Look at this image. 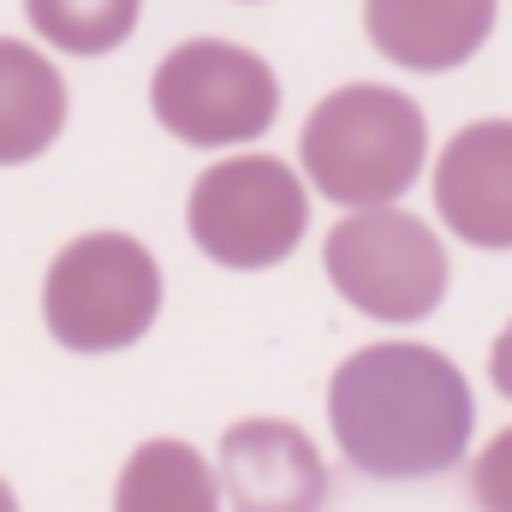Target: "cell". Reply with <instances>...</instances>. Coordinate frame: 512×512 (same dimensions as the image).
<instances>
[{
  "label": "cell",
  "instance_id": "cell-14",
  "mask_svg": "<svg viewBox=\"0 0 512 512\" xmlns=\"http://www.w3.org/2000/svg\"><path fill=\"white\" fill-rule=\"evenodd\" d=\"M489 376H495V393L512 399V322L501 328V340H495V352H489Z\"/></svg>",
  "mask_w": 512,
  "mask_h": 512
},
{
  "label": "cell",
  "instance_id": "cell-1",
  "mask_svg": "<svg viewBox=\"0 0 512 512\" xmlns=\"http://www.w3.org/2000/svg\"><path fill=\"white\" fill-rule=\"evenodd\" d=\"M328 423L352 471L382 483H417L465 459L477 399L447 352L417 340H382L334 370Z\"/></svg>",
  "mask_w": 512,
  "mask_h": 512
},
{
  "label": "cell",
  "instance_id": "cell-15",
  "mask_svg": "<svg viewBox=\"0 0 512 512\" xmlns=\"http://www.w3.org/2000/svg\"><path fill=\"white\" fill-rule=\"evenodd\" d=\"M0 507H12V489H6V483H0Z\"/></svg>",
  "mask_w": 512,
  "mask_h": 512
},
{
  "label": "cell",
  "instance_id": "cell-6",
  "mask_svg": "<svg viewBox=\"0 0 512 512\" xmlns=\"http://www.w3.org/2000/svg\"><path fill=\"white\" fill-rule=\"evenodd\" d=\"M310 227V197L298 173L274 155L215 161L191 185V239L221 268H274L298 251Z\"/></svg>",
  "mask_w": 512,
  "mask_h": 512
},
{
  "label": "cell",
  "instance_id": "cell-7",
  "mask_svg": "<svg viewBox=\"0 0 512 512\" xmlns=\"http://www.w3.org/2000/svg\"><path fill=\"white\" fill-rule=\"evenodd\" d=\"M435 209L465 245L512 251V120H477L441 149Z\"/></svg>",
  "mask_w": 512,
  "mask_h": 512
},
{
  "label": "cell",
  "instance_id": "cell-10",
  "mask_svg": "<svg viewBox=\"0 0 512 512\" xmlns=\"http://www.w3.org/2000/svg\"><path fill=\"white\" fill-rule=\"evenodd\" d=\"M66 126V84L42 48L0 36V167L36 161Z\"/></svg>",
  "mask_w": 512,
  "mask_h": 512
},
{
  "label": "cell",
  "instance_id": "cell-13",
  "mask_svg": "<svg viewBox=\"0 0 512 512\" xmlns=\"http://www.w3.org/2000/svg\"><path fill=\"white\" fill-rule=\"evenodd\" d=\"M471 495L495 512H512V429H501V435L477 453V465H471Z\"/></svg>",
  "mask_w": 512,
  "mask_h": 512
},
{
  "label": "cell",
  "instance_id": "cell-9",
  "mask_svg": "<svg viewBox=\"0 0 512 512\" xmlns=\"http://www.w3.org/2000/svg\"><path fill=\"white\" fill-rule=\"evenodd\" d=\"M495 6L501 0H364V30L405 72H453L489 42Z\"/></svg>",
  "mask_w": 512,
  "mask_h": 512
},
{
  "label": "cell",
  "instance_id": "cell-4",
  "mask_svg": "<svg viewBox=\"0 0 512 512\" xmlns=\"http://www.w3.org/2000/svg\"><path fill=\"white\" fill-rule=\"evenodd\" d=\"M149 108L155 120L191 149H227V143H251L274 126L280 114V84L268 72V60L239 48V42H179L155 78H149Z\"/></svg>",
  "mask_w": 512,
  "mask_h": 512
},
{
  "label": "cell",
  "instance_id": "cell-8",
  "mask_svg": "<svg viewBox=\"0 0 512 512\" xmlns=\"http://www.w3.org/2000/svg\"><path fill=\"white\" fill-rule=\"evenodd\" d=\"M221 495L251 512H304L328 501V465L316 441L292 423L251 417L221 441Z\"/></svg>",
  "mask_w": 512,
  "mask_h": 512
},
{
  "label": "cell",
  "instance_id": "cell-5",
  "mask_svg": "<svg viewBox=\"0 0 512 512\" xmlns=\"http://www.w3.org/2000/svg\"><path fill=\"white\" fill-rule=\"evenodd\" d=\"M328 280L334 292L376 316V322H423L441 298H447V251L441 239L405 215V209H352L334 233H328Z\"/></svg>",
  "mask_w": 512,
  "mask_h": 512
},
{
  "label": "cell",
  "instance_id": "cell-12",
  "mask_svg": "<svg viewBox=\"0 0 512 512\" xmlns=\"http://www.w3.org/2000/svg\"><path fill=\"white\" fill-rule=\"evenodd\" d=\"M42 42L66 54H114L137 30L143 0H24Z\"/></svg>",
  "mask_w": 512,
  "mask_h": 512
},
{
  "label": "cell",
  "instance_id": "cell-2",
  "mask_svg": "<svg viewBox=\"0 0 512 512\" xmlns=\"http://www.w3.org/2000/svg\"><path fill=\"white\" fill-rule=\"evenodd\" d=\"M423 149H429L423 108L405 90H382V84H346L322 96L298 137L310 185L346 209L405 197L423 173Z\"/></svg>",
  "mask_w": 512,
  "mask_h": 512
},
{
  "label": "cell",
  "instance_id": "cell-3",
  "mask_svg": "<svg viewBox=\"0 0 512 512\" xmlns=\"http://www.w3.org/2000/svg\"><path fill=\"white\" fill-rule=\"evenodd\" d=\"M161 268L131 233H84L42 280L48 334L66 352H126L155 328Z\"/></svg>",
  "mask_w": 512,
  "mask_h": 512
},
{
  "label": "cell",
  "instance_id": "cell-11",
  "mask_svg": "<svg viewBox=\"0 0 512 512\" xmlns=\"http://www.w3.org/2000/svg\"><path fill=\"white\" fill-rule=\"evenodd\" d=\"M126 512H209L221 501L215 471L203 465L197 447L185 441H143L120 471V495Z\"/></svg>",
  "mask_w": 512,
  "mask_h": 512
}]
</instances>
